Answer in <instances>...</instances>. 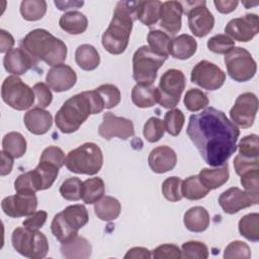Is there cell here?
Wrapping results in <instances>:
<instances>
[{
    "mask_svg": "<svg viewBox=\"0 0 259 259\" xmlns=\"http://www.w3.org/2000/svg\"><path fill=\"white\" fill-rule=\"evenodd\" d=\"M186 134L204 162L219 167L236 152L240 131L222 110L210 106L190 115Z\"/></svg>",
    "mask_w": 259,
    "mask_h": 259,
    "instance_id": "obj_1",
    "label": "cell"
},
{
    "mask_svg": "<svg viewBox=\"0 0 259 259\" xmlns=\"http://www.w3.org/2000/svg\"><path fill=\"white\" fill-rule=\"evenodd\" d=\"M139 1L117 2L113 17L102 34L103 48L111 55H120L127 48L133 23L138 19Z\"/></svg>",
    "mask_w": 259,
    "mask_h": 259,
    "instance_id": "obj_2",
    "label": "cell"
},
{
    "mask_svg": "<svg viewBox=\"0 0 259 259\" xmlns=\"http://www.w3.org/2000/svg\"><path fill=\"white\" fill-rule=\"evenodd\" d=\"M93 90L84 91L70 97L64 102L55 116L57 127L64 134H72L79 130L90 114L103 110Z\"/></svg>",
    "mask_w": 259,
    "mask_h": 259,
    "instance_id": "obj_3",
    "label": "cell"
},
{
    "mask_svg": "<svg viewBox=\"0 0 259 259\" xmlns=\"http://www.w3.org/2000/svg\"><path fill=\"white\" fill-rule=\"evenodd\" d=\"M21 47L35 61H42L52 67L63 64L67 58L65 42L42 28L29 31L22 38Z\"/></svg>",
    "mask_w": 259,
    "mask_h": 259,
    "instance_id": "obj_4",
    "label": "cell"
},
{
    "mask_svg": "<svg viewBox=\"0 0 259 259\" xmlns=\"http://www.w3.org/2000/svg\"><path fill=\"white\" fill-rule=\"evenodd\" d=\"M65 165L73 173L94 175L103 165L102 151L94 143H85L68 153Z\"/></svg>",
    "mask_w": 259,
    "mask_h": 259,
    "instance_id": "obj_5",
    "label": "cell"
},
{
    "mask_svg": "<svg viewBox=\"0 0 259 259\" xmlns=\"http://www.w3.org/2000/svg\"><path fill=\"white\" fill-rule=\"evenodd\" d=\"M59 169L52 164L39 162L33 170L22 173L15 179L14 189L16 192L24 193H35L48 189L55 182Z\"/></svg>",
    "mask_w": 259,
    "mask_h": 259,
    "instance_id": "obj_6",
    "label": "cell"
},
{
    "mask_svg": "<svg viewBox=\"0 0 259 259\" xmlns=\"http://www.w3.org/2000/svg\"><path fill=\"white\" fill-rule=\"evenodd\" d=\"M11 242L19 254L31 259L45 258L49 251L48 239L38 230L16 228L12 233Z\"/></svg>",
    "mask_w": 259,
    "mask_h": 259,
    "instance_id": "obj_7",
    "label": "cell"
},
{
    "mask_svg": "<svg viewBox=\"0 0 259 259\" xmlns=\"http://www.w3.org/2000/svg\"><path fill=\"white\" fill-rule=\"evenodd\" d=\"M166 60V57L154 53L148 46H142L133 56L134 80L137 84H153Z\"/></svg>",
    "mask_w": 259,
    "mask_h": 259,
    "instance_id": "obj_8",
    "label": "cell"
},
{
    "mask_svg": "<svg viewBox=\"0 0 259 259\" xmlns=\"http://www.w3.org/2000/svg\"><path fill=\"white\" fill-rule=\"evenodd\" d=\"M1 96L7 105L16 110L29 108L35 99L32 88L15 75L8 76L4 79L1 87Z\"/></svg>",
    "mask_w": 259,
    "mask_h": 259,
    "instance_id": "obj_9",
    "label": "cell"
},
{
    "mask_svg": "<svg viewBox=\"0 0 259 259\" xmlns=\"http://www.w3.org/2000/svg\"><path fill=\"white\" fill-rule=\"evenodd\" d=\"M225 65L229 76L236 82L251 80L257 71V65L252 55L241 47H234L225 55Z\"/></svg>",
    "mask_w": 259,
    "mask_h": 259,
    "instance_id": "obj_10",
    "label": "cell"
},
{
    "mask_svg": "<svg viewBox=\"0 0 259 259\" xmlns=\"http://www.w3.org/2000/svg\"><path fill=\"white\" fill-rule=\"evenodd\" d=\"M184 74L177 69H169L163 73L158 86V103L165 108L175 107L185 88Z\"/></svg>",
    "mask_w": 259,
    "mask_h": 259,
    "instance_id": "obj_11",
    "label": "cell"
},
{
    "mask_svg": "<svg viewBox=\"0 0 259 259\" xmlns=\"http://www.w3.org/2000/svg\"><path fill=\"white\" fill-rule=\"evenodd\" d=\"M186 5L183 12L187 15L188 26L191 32L197 37L207 35L214 25V17L205 6V1L182 2Z\"/></svg>",
    "mask_w": 259,
    "mask_h": 259,
    "instance_id": "obj_12",
    "label": "cell"
},
{
    "mask_svg": "<svg viewBox=\"0 0 259 259\" xmlns=\"http://www.w3.org/2000/svg\"><path fill=\"white\" fill-rule=\"evenodd\" d=\"M190 80L193 84L203 89L214 91L224 85L226 74L215 64L202 60L193 67Z\"/></svg>",
    "mask_w": 259,
    "mask_h": 259,
    "instance_id": "obj_13",
    "label": "cell"
},
{
    "mask_svg": "<svg viewBox=\"0 0 259 259\" xmlns=\"http://www.w3.org/2000/svg\"><path fill=\"white\" fill-rule=\"evenodd\" d=\"M258 110V98L252 92L240 94L230 110L233 123L248 128L253 125Z\"/></svg>",
    "mask_w": 259,
    "mask_h": 259,
    "instance_id": "obj_14",
    "label": "cell"
},
{
    "mask_svg": "<svg viewBox=\"0 0 259 259\" xmlns=\"http://www.w3.org/2000/svg\"><path fill=\"white\" fill-rule=\"evenodd\" d=\"M259 194H254L238 187H231L219 196V204L226 213L234 214L243 208L257 204Z\"/></svg>",
    "mask_w": 259,
    "mask_h": 259,
    "instance_id": "obj_15",
    "label": "cell"
},
{
    "mask_svg": "<svg viewBox=\"0 0 259 259\" xmlns=\"http://www.w3.org/2000/svg\"><path fill=\"white\" fill-rule=\"evenodd\" d=\"M259 31V20L257 14L249 13L241 17L231 19L225 27V32L233 40L247 42Z\"/></svg>",
    "mask_w": 259,
    "mask_h": 259,
    "instance_id": "obj_16",
    "label": "cell"
},
{
    "mask_svg": "<svg viewBox=\"0 0 259 259\" xmlns=\"http://www.w3.org/2000/svg\"><path fill=\"white\" fill-rule=\"evenodd\" d=\"M98 134L105 140L115 137L121 140H127L135 135V127L131 119L116 116L111 112H105L102 122L98 127Z\"/></svg>",
    "mask_w": 259,
    "mask_h": 259,
    "instance_id": "obj_17",
    "label": "cell"
},
{
    "mask_svg": "<svg viewBox=\"0 0 259 259\" xmlns=\"http://www.w3.org/2000/svg\"><path fill=\"white\" fill-rule=\"evenodd\" d=\"M37 206L35 193L17 192L3 198L1 207L3 212L10 218H20L32 214Z\"/></svg>",
    "mask_w": 259,
    "mask_h": 259,
    "instance_id": "obj_18",
    "label": "cell"
},
{
    "mask_svg": "<svg viewBox=\"0 0 259 259\" xmlns=\"http://www.w3.org/2000/svg\"><path fill=\"white\" fill-rule=\"evenodd\" d=\"M48 86L55 92L71 89L77 82L76 72L68 65L60 64L52 67L46 76Z\"/></svg>",
    "mask_w": 259,
    "mask_h": 259,
    "instance_id": "obj_19",
    "label": "cell"
},
{
    "mask_svg": "<svg viewBox=\"0 0 259 259\" xmlns=\"http://www.w3.org/2000/svg\"><path fill=\"white\" fill-rule=\"evenodd\" d=\"M183 7L181 2L166 1L162 2L160 8V26L169 35H175L181 29Z\"/></svg>",
    "mask_w": 259,
    "mask_h": 259,
    "instance_id": "obj_20",
    "label": "cell"
},
{
    "mask_svg": "<svg viewBox=\"0 0 259 259\" xmlns=\"http://www.w3.org/2000/svg\"><path fill=\"white\" fill-rule=\"evenodd\" d=\"M36 63L37 61H35L22 48L12 49L7 52L3 58L5 70L15 76L26 73Z\"/></svg>",
    "mask_w": 259,
    "mask_h": 259,
    "instance_id": "obj_21",
    "label": "cell"
},
{
    "mask_svg": "<svg viewBox=\"0 0 259 259\" xmlns=\"http://www.w3.org/2000/svg\"><path fill=\"white\" fill-rule=\"evenodd\" d=\"M149 166L155 173H166L171 171L177 163L175 151L168 146H159L153 149L148 158Z\"/></svg>",
    "mask_w": 259,
    "mask_h": 259,
    "instance_id": "obj_22",
    "label": "cell"
},
{
    "mask_svg": "<svg viewBox=\"0 0 259 259\" xmlns=\"http://www.w3.org/2000/svg\"><path fill=\"white\" fill-rule=\"evenodd\" d=\"M23 121L29 133L33 135H45L52 126L53 117L44 108L34 107L24 114Z\"/></svg>",
    "mask_w": 259,
    "mask_h": 259,
    "instance_id": "obj_23",
    "label": "cell"
},
{
    "mask_svg": "<svg viewBox=\"0 0 259 259\" xmlns=\"http://www.w3.org/2000/svg\"><path fill=\"white\" fill-rule=\"evenodd\" d=\"M60 250L67 259H87L91 256L92 246L87 239L76 236L71 241L63 243Z\"/></svg>",
    "mask_w": 259,
    "mask_h": 259,
    "instance_id": "obj_24",
    "label": "cell"
},
{
    "mask_svg": "<svg viewBox=\"0 0 259 259\" xmlns=\"http://www.w3.org/2000/svg\"><path fill=\"white\" fill-rule=\"evenodd\" d=\"M229 176L230 173L228 162L214 169L203 168L198 174L200 182L209 190L223 186L229 180Z\"/></svg>",
    "mask_w": 259,
    "mask_h": 259,
    "instance_id": "obj_25",
    "label": "cell"
},
{
    "mask_svg": "<svg viewBox=\"0 0 259 259\" xmlns=\"http://www.w3.org/2000/svg\"><path fill=\"white\" fill-rule=\"evenodd\" d=\"M183 223L186 229L190 232H204L209 226V213L202 206L190 207L184 213Z\"/></svg>",
    "mask_w": 259,
    "mask_h": 259,
    "instance_id": "obj_26",
    "label": "cell"
},
{
    "mask_svg": "<svg viewBox=\"0 0 259 259\" xmlns=\"http://www.w3.org/2000/svg\"><path fill=\"white\" fill-rule=\"evenodd\" d=\"M197 49L195 38L189 34L183 33L174 37L170 46V55L178 60H186L192 57Z\"/></svg>",
    "mask_w": 259,
    "mask_h": 259,
    "instance_id": "obj_27",
    "label": "cell"
},
{
    "mask_svg": "<svg viewBox=\"0 0 259 259\" xmlns=\"http://www.w3.org/2000/svg\"><path fill=\"white\" fill-rule=\"evenodd\" d=\"M158 99V89L153 84H137L132 89V100L138 107H152Z\"/></svg>",
    "mask_w": 259,
    "mask_h": 259,
    "instance_id": "obj_28",
    "label": "cell"
},
{
    "mask_svg": "<svg viewBox=\"0 0 259 259\" xmlns=\"http://www.w3.org/2000/svg\"><path fill=\"white\" fill-rule=\"evenodd\" d=\"M121 211L120 202L112 196H102L94 203V212L101 221L109 222L118 218Z\"/></svg>",
    "mask_w": 259,
    "mask_h": 259,
    "instance_id": "obj_29",
    "label": "cell"
},
{
    "mask_svg": "<svg viewBox=\"0 0 259 259\" xmlns=\"http://www.w3.org/2000/svg\"><path fill=\"white\" fill-rule=\"evenodd\" d=\"M60 27L69 34H81L88 26L87 17L79 11H69L64 13L59 20Z\"/></svg>",
    "mask_w": 259,
    "mask_h": 259,
    "instance_id": "obj_30",
    "label": "cell"
},
{
    "mask_svg": "<svg viewBox=\"0 0 259 259\" xmlns=\"http://www.w3.org/2000/svg\"><path fill=\"white\" fill-rule=\"evenodd\" d=\"M75 61L84 71L95 70L100 64V56L97 50L88 44L81 45L75 52Z\"/></svg>",
    "mask_w": 259,
    "mask_h": 259,
    "instance_id": "obj_31",
    "label": "cell"
},
{
    "mask_svg": "<svg viewBox=\"0 0 259 259\" xmlns=\"http://www.w3.org/2000/svg\"><path fill=\"white\" fill-rule=\"evenodd\" d=\"M26 140L18 132H10L2 140V151L12 158L22 157L26 152Z\"/></svg>",
    "mask_w": 259,
    "mask_h": 259,
    "instance_id": "obj_32",
    "label": "cell"
},
{
    "mask_svg": "<svg viewBox=\"0 0 259 259\" xmlns=\"http://www.w3.org/2000/svg\"><path fill=\"white\" fill-rule=\"evenodd\" d=\"M149 48L156 54L168 58L172 38L168 33L160 29H151L147 35Z\"/></svg>",
    "mask_w": 259,
    "mask_h": 259,
    "instance_id": "obj_33",
    "label": "cell"
},
{
    "mask_svg": "<svg viewBox=\"0 0 259 259\" xmlns=\"http://www.w3.org/2000/svg\"><path fill=\"white\" fill-rule=\"evenodd\" d=\"M68 225L76 231L83 228L89 221V214L83 204H73L61 211Z\"/></svg>",
    "mask_w": 259,
    "mask_h": 259,
    "instance_id": "obj_34",
    "label": "cell"
},
{
    "mask_svg": "<svg viewBox=\"0 0 259 259\" xmlns=\"http://www.w3.org/2000/svg\"><path fill=\"white\" fill-rule=\"evenodd\" d=\"M160 1H139L138 19L147 26H152L160 19Z\"/></svg>",
    "mask_w": 259,
    "mask_h": 259,
    "instance_id": "obj_35",
    "label": "cell"
},
{
    "mask_svg": "<svg viewBox=\"0 0 259 259\" xmlns=\"http://www.w3.org/2000/svg\"><path fill=\"white\" fill-rule=\"evenodd\" d=\"M105 193V185L100 177L88 178L83 182L82 199L87 204L95 203Z\"/></svg>",
    "mask_w": 259,
    "mask_h": 259,
    "instance_id": "obj_36",
    "label": "cell"
},
{
    "mask_svg": "<svg viewBox=\"0 0 259 259\" xmlns=\"http://www.w3.org/2000/svg\"><path fill=\"white\" fill-rule=\"evenodd\" d=\"M209 189H207L199 180L198 175H192L187 177L181 183V194L189 200H198L203 198Z\"/></svg>",
    "mask_w": 259,
    "mask_h": 259,
    "instance_id": "obj_37",
    "label": "cell"
},
{
    "mask_svg": "<svg viewBox=\"0 0 259 259\" xmlns=\"http://www.w3.org/2000/svg\"><path fill=\"white\" fill-rule=\"evenodd\" d=\"M238 227L241 236L251 242L259 241V214L257 212L248 213L242 217Z\"/></svg>",
    "mask_w": 259,
    "mask_h": 259,
    "instance_id": "obj_38",
    "label": "cell"
},
{
    "mask_svg": "<svg viewBox=\"0 0 259 259\" xmlns=\"http://www.w3.org/2000/svg\"><path fill=\"white\" fill-rule=\"evenodd\" d=\"M51 230L53 235L60 241L62 244L71 241L73 238L78 236V231L72 229L65 221L62 215V212L57 213L51 224Z\"/></svg>",
    "mask_w": 259,
    "mask_h": 259,
    "instance_id": "obj_39",
    "label": "cell"
},
{
    "mask_svg": "<svg viewBox=\"0 0 259 259\" xmlns=\"http://www.w3.org/2000/svg\"><path fill=\"white\" fill-rule=\"evenodd\" d=\"M47 12V2L44 0H24L20 3V14L27 21H36Z\"/></svg>",
    "mask_w": 259,
    "mask_h": 259,
    "instance_id": "obj_40",
    "label": "cell"
},
{
    "mask_svg": "<svg viewBox=\"0 0 259 259\" xmlns=\"http://www.w3.org/2000/svg\"><path fill=\"white\" fill-rule=\"evenodd\" d=\"M183 102L187 110L196 112L205 108L208 105L209 100L204 92L196 88H191L186 91Z\"/></svg>",
    "mask_w": 259,
    "mask_h": 259,
    "instance_id": "obj_41",
    "label": "cell"
},
{
    "mask_svg": "<svg viewBox=\"0 0 259 259\" xmlns=\"http://www.w3.org/2000/svg\"><path fill=\"white\" fill-rule=\"evenodd\" d=\"M184 114L179 108H173L167 111L164 115V126L165 131L173 136L176 137L180 134L183 124H184Z\"/></svg>",
    "mask_w": 259,
    "mask_h": 259,
    "instance_id": "obj_42",
    "label": "cell"
},
{
    "mask_svg": "<svg viewBox=\"0 0 259 259\" xmlns=\"http://www.w3.org/2000/svg\"><path fill=\"white\" fill-rule=\"evenodd\" d=\"M83 182L78 177L66 179L60 186V193L66 200L76 201L82 198Z\"/></svg>",
    "mask_w": 259,
    "mask_h": 259,
    "instance_id": "obj_43",
    "label": "cell"
},
{
    "mask_svg": "<svg viewBox=\"0 0 259 259\" xmlns=\"http://www.w3.org/2000/svg\"><path fill=\"white\" fill-rule=\"evenodd\" d=\"M164 133L165 126L163 120L155 116L150 117L146 121L143 130V135L145 139L150 143L158 142L164 136Z\"/></svg>",
    "mask_w": 259,
    "mask_h": 259,
    "instance_id": "obj_44",
    "label": "cell"
},
{
    "mask_svg": "<svg viewBox=\"0 0 259 259\" xmlns=\"http://www.w3.org/2000/svg\"><path fill=\"white\" fill-rule=\"evenodd\" d=\"M95 90L100 95L106 109L113 108L120 102V91L113 84H103Z\"/></svg>",
    "mask_w": 259,
    "mask_h": 259,
    "instance_id": "obj_45",
    "label": "cell"
},
{
    "mask_svg": "<svg viewBox=\"0 0 259 259\" xmlns=\"http://www.w3.org/2000/svg\"><path fill=\"white\" fill-rule=\"evenodd\" d=\"M181 183L182 180L177 176L166 178L162 183V193L164 197L172 202L181 200Z\"/></svg>",
    "mask_w": 259,
    "mask_h": 259,
    "instance_id": "obj_46",
    "label": "cell"
},
{
    "mask_svg": "<svg viewBox=\"0 0 259 259\" xmlns=\"http://www.w3.org/2000/svg\"><path fill=\"white\" fill-rule=\"evenodd\" d=\"M181 253L182 257L187 259H206L208 257V249L206 245L199 241H188L183 243Z\"/></svg>",
    "mask_w": 259,
    "mask_h": 259,
    "instance_id": "obj_47",
    "label": "cell"
},
{
    "mask_svg": "<svg viewBox=\"0 0 259 259\" xmlns=\"http://www.w3.org/2000/svg\"><path fill=\"white\" fill-rule=\"evenodd\" d=\"M234 47L235 40L227 34H215L207 40V49L215 54L226 55Z\"/></svg>",
    "mask_w": 259,
    "mask_h": 259,
    "instance_id": "obj_48",
    "label": "cell"
},
{
    "mask_svg": "<svg viewBox=\"0 0 259 259\" xmlns=\"http://www.w3.org/2000/svg\"><path fill=\"white\" fill-rule=\"evenodd\" d=\"M239 154L248 158H258L259 155V143L258 136L251 134L244 137L239 142Z\"/></svg>",
    "mask_w": 259,
    "mask_h": 259,
    "instance_id": "obj_49",
    "label": "cell"
},
{
    "mask_svg": "<svg viewBox=\"0 0 259 259\" xmlns=\"http://www.w3.org/2000/svg\"><path fill=\"white\" fill-rule=\"evenodd\" d=\"M39 162H46L61 168L66 163V157L63 150L56 146H49L46 148L39 158Z\"/></svg>",
    "mask_w": 259,
    "mask_h": 259,
    "instance_id": "obj_50",
    "label": "cell"
},
{
    "mask_svg": "<svg viewBox=\"0 0 259 259\" xmlns=\"http://www.w3.org/2000/svg\"><path fill=\"white\" fill-rule=\"evenodd\" d=\"M251 257V250L249 246L243 241H234L231 242L225 249L224 258H243L249 259Z\"/></svg>",
    "mask_w": 259,
    "mask_h": 259,
    "instance_id": "obj_51",
    "label": "cell"
},
{
    "mask_svg": "<svg viewBox=\"0 0 259 259\" xmlns=\"http://www.w3.org/2000/svg\"><path fill=\"white\" fill-rule=\"evenodd\" d=\"M32 90L35 95L36 107L46 108L51 104V102L53 100V94L51 92V88L47 84H45L42 82L36 83L32 87Z\"/></svg>",
    "mask_w": 259,
    "mask_h": 259,
    "instance_id": "obj_52",
    "label": "cell"
},
{
    "mask_svg": "<svg viewBox=\"0 0 259 259\" xmlns=\"http://www.w3.org/2000/svg\"><path fill=\"white\" fill-rule=\"evenodd\" d=\"M152 257L155 259H179L182 257V253L174 244H163L153 250Z\"/></svg>",
    "mask_w": 259,
    "mask_h": 259,
    "instance_id": "obj_53",
    "label": "cell"
},
{
    "mask_svg": "<svg viewBox=\"0 0 259 259\" xmlns=\"http://www.w3.org/2000/svg\"><path fill=\"white\" fill-rule=\"evenodd\" d=\"M234 168L236 173L241 176L248 171L259 169V160L258 158H248L238 154L234 159Z\"/></svg>",
    "mask_w": 259,
    "mask_h": 259,
    "instance_id": "obj_54",
    "label": "cell"
},
{
    "mask_svg": "<svg viewBox=\"0 0 259 259\" xmlns=\"http://www.w3.org/2000/svg\"><path fill=\"white\" fill-rule=\"evenodd\" d=\"M241 184L246 191L259 194V169L251 170L242 174Z\"/></svg>",
    "mask_w": 259,
    "mask_h": 259,
    "instance_id": "obj_55",
    "label": "cell"
},
{
    "mask_svg": "<svg viewBox=\"0 0 259 259\" xmlns=\"http://www.w3.org/2000/svg\"><path fill=\"white\" fill-rule=\"evenodd\" d=\"M47 218H48L47 211L37 210V211H34L32 214L28 215V218L22 222V225L23 227L30 230H38L45 225Z\"/></svg>",
    "mask_w": 259,
    "mask_h": 259,
    "instance_id": "obj_56",
    "label": "cell"
},
{
    "mask_svg": "<svg viewBox=\"0 0 259 259\" xmlns=\"http://www.w3.org/2000/svg\"><path fill=\"white\" fill-rule=\"evenodd\" d=\"M151 257L150 250L145 247H134L124 255V259H150Z\"/></svg>",
    "mask_w": 259,
    "mask_h": 259,
    "instance_id": "obj_57",
    "label": "cell"
},
{
    "mask_svg": "<svg viewBox=\"0 0 259 259\" xmlns=\"http://www.w3.org/2000/svg\"><path fill=\"white\" fill-rule=\"evenodd\" d=\"M14 38L13 36L6 30L0 29V52L1 53H7L12 50V47L14 46Z\"/></svg>",
    "mask_w": 259,
    "mask_h": 259,
    "instance_id": "obj_58",
    "label": "cell"
},
{
    "mask_svg": "<svg viewBox=\"0 0 259 259\" xmlns=\"http://www.w3.org/2000/svg\"><path fill=\"white\" fill-rule=\"evenodd\" d=\"M213 4L219 12L227 14L234 11L237 8L239 2L234 0H215L213 1Z\"/></svg>",
    "mask_w": 259,
    "mask_h": 259,
    "instance_id": "obj_59",
    "label": "cell"
},
{
    "mask_svg": "<svg viewBox=\"0 0 259 259\" xmlns=\"http://www.w3.org/2000/svg\"><path fill=\"white\" fill-rule=\"evenodd\" d=\"M1 176H5L7 174H9L12 170L13 167V158L6 154L4 151L1 152Z\"/></svg>",
    "mask_w": 259,
    "mask_h": 259,
    "instance_id": "obj_60",
    "label": "cell"
},
{
    "mask_svg": "<svg viewBox=\"0 0 259 259\" xmlns=\"http://www.w3.org/2000/svg\"><path fill=\"white\" fill-rule=\"evenodd\" d=\"M54 3L59 10H68L72 8L75 9L81 7L84 4L83 1H55Z\"/></svg>",
    "mask_w": 259,
    "mask_h": 259,
    "instance_id": "obj_61",
    "label": "cell"
}]
</instances>
